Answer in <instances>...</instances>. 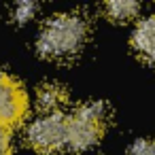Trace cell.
Masks as SVG:
<instances>
[{
	"label": "cell",
	"instance_id": "obj_4",
	"mask_svg": "<svg viewBox=\"0 0 155 155\" xmlns=\"http://www.w3.org/2000/svg\"><path fill=\"white\" fill-rule=\"evenodd\" d=\"M28 113V94L24 85L0 70V125L13 127L21 123Z\"/></svg>",
	"mask_w": 155,
	"mask_h": 155
},
{
	"label": "cell",
	"instance_id": "obj_6",
	"mask_svg": "<svg viewBox=\"0 0 155 155\" xmlns=\"http://www.w3.org/2000/svg\"><path fill=\"white\" fill-rule=\"evenodd\" d=\"M36 102L47 113H58V108L66 102V89L60 83H43L36 91Z\"/></svg>",
	"mask_w": 155,
	"mask_h": 155
},
{
	"label": "cell",
	"instance_id": "obj_7",
	"mask_svg": "<svg viewBox=\"0 0 155 155\" xmlns=\"http://www.w3.org/2000/svg\"><path fill=\"white\" fill-rule=\"evenodd\" d=\"M104 9H106L108 17L119 19V21H127V19L138 15L140 7H138V2H132V0H113V2H108Z\"/></svg>",
	"mask_w": 155,
	"mask_h": 155
},
{
	"label": "cell",
	"instance_id": "obj_3",
	"mask_svg": "<svg viewBox=\"0 0 155 155\" xmlns=\"http://www.w3.org/2000/svg\"><path fill=\"white\" fill-rule=\"evenodd\" d=\"M26 140L41 153H51L68 144V117L62 113H47L34 119L26 130Z\"/></svg>",
	"mask_w": 155,
	"mask_h": 155
},
{
	"label": "cell",
	"instance_id": "obj_2",
	"mask_svg": "<svg viewBox=\"0 0 155 155\" xmlns=\"http://www.w3.org/2000/svg\"><path fill=\"white\" fill-rule=\"evenodd\" d=\"M108 108L104 102L91 100L81 104L68 117V149L72 151H87L91 149L104 134Z\"/></svg>",
	"mask_w": 155,
	"mask_h": 155
},
{
	"label": "cell",
	"instance_id": "obj_9",
	"mask_svg": "<svg viewBox=\"0 0 155 155\" xmlns=\"http://www.w3.org/2000/svg\"><path fill=\"white\" fill-rule=\"evenodd\" d=\"M36 9H38L36 2H17L13 7V19L15 21H26L36 13Z\"/></svg>",
	"mask_w": 155,
	"mask_h": 155
},
{
	"label": "cell",
	"instance_id": "obj_8",
	"mask_svg": "<svg viewBox=\"0 0 155 155\" xmlns=\"http://www.w3.org/2000/svg\"><path fill=\"white\" fill-rule=\"evenodd\" d=\"M127 155H155V138H138L127 149Z\"/></svg>",
	"mask_w": 155,
	"mask_h": 155
},
{
	"label": "cell",
	"instance_id": "obj_5",
	"mask_svg": "<svg viewBox=\"0 0 155 155\" xmlns=\"http://www.w3.org/2000/svg\"><path fill=\"white\" fill-rule=\"evenodd\" d=\"M132 47L149 64H155V13L136 24L132 32Z\"/></svg>",
	"mask_w": 155,
	"mask_h": 155
},
{
	"label": "cell",
	"instance_id": "obj_1",
	"mask_svg": "<svg viewBox=\"0 0 155 155\" xmlns=\"http://www.w3.org/2000/svg\"><path fill=\"white\" fill-rule=\"evenodd\" d=\"M87 19L79 13H58L45 21L38 32L36 49L45 58L66 60L79 53L87 41Z\"/></svg>",
	"mask_w": 155,
	"mask_h": 155
},
{
	"label": "cell",
	"instance_id": "obj_10",
	"mask_svg": "<svg viewBox=\"0 0 155 155\" xmlns=\"http://www.w3.org/2000/svg\"><path fill=\"white\" fill-rule=\"evenodd\" d=\"M0 155H11V136L5 125H0Z\"/></svg>",
	"mask_w": 155,
	"mask_h": 155
}]
</instances>
